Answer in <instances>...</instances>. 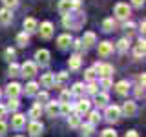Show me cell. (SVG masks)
<instances>
[{"label": "cell", "mask_w": 146, "mask_h": 137, "mask_svg": "<svg viewBox=\"0 0 146 137\" xmlns=\"http://www.w3.org/2000/svg\"><path fill=\"white\" fill-rule=\"evenodd\" d=\"M35 73H36V64H35V62H29V61H27V62H24V64L20 66V75H24V77H33Z\"/></svg>", "instance_id": "cell-1"}, {"label": "cell", "mask_w": 146, "mask_h": 137, "mask_svg": "<svg viewBox=\"0 0 146 137\" xmlns=\"http://www.w3.org/2000/svg\"><path fill=\"white\" fill-rule=\"evenodd\" d=\"M113 13H115L117 18H128V15H130V6H128V4L119 2L117 6H115V9H113Z\"/></svg>", "instance_id": "cell-2"}, {"label": "cell", "mask_w": 146, "mask_h": 137, "mask_svg": "<svg viewBox=\"0 0 146 137\" xmlns=\"http://www.w3.org/2000/svg\"><path fill=\"white\" fill-rule=\"evenodd\" d=\"M35 59H36V62H38L40 66H48V64H49V59H51V55H49L48 49H38V51L35 53Z\"/></svg>", "instance_id": "cell-3"}, {"label": "cell", "mask_w": 146, "mask_h": 137, "mask_svg": "<svg viewBox=\"0 0 146 137\" xmlns=\"http://www.w3.org/2000/svg\"><path fill=\"white\" fill-rule=\"evenodd\" d=\"M121 117V108L119 106H106V119L110 122H115Z\"/></svg>", "instance_id": "cell-4"}, {"label": "cell", "mask_w": 146, "mask_h": 137, "mask_svg": "<svg viewBox=\"0 0 146 137\" xmlns=\"http://www.w3.org/2000/svg\"><path fill=\"white\" fill-rule=\"evenodd\" d=\"M121 112L124 113L126 117H133V115H135V112H137V104L133 102V100H126V102L122 104Z\"/></svg>", "instance_id": "cell-5"}, {"label": "cell", "mask_w": 146, "mask_h": 137, "mask_svg": "<svg viewBox=\"0 0 146 137\" xmlns=\"http://www.w3.org/2000/svg\"><path fill=\"white\" fill-rule=\"evenodd\" d=\"M93 70L99 71L102 77H110V75L113 73V66H111V64H95Z\"/></svg>", "instance_id": "cell-6"}, {"label": "cell", "mask_w": 146, "mask_h": 137, "mask_svg": "<svg viewBox=\"0 0 146 137\" xmlns=\"http://www.w3.org/2000/svg\"><path fill=\"white\" fill-rule=\"evenodd\" d=\"M40 37H42V39H49V37L53 35V24L51 22H42V24H40Z\"/></svg>", "instance_id": "cell-7"}, {"label": "cell", "mask_w": 146, "mask_h": 137, "mask_svg": "<svg viewBox=\"0 0 146 137\" xmlns=\"http://www.w3.org/2000/svg\"><path fill=\"white\" fill-rule=\"evenodd\" d=\"M20 91H22V88H20V84H18V82H11V84L7 86L6 93L9 95V99H17L18 95H20Z\"/></svg>", "instance_id": "cell-8"}, {"label": "cell", "mask_w": 146, "mask_h": 137, "mask_svg": "<svg viewBox=\"0 0 146 137\" xmlns=\"http://www.w3.org/2000/svg\"><path fill=\"white\" fill-rule=\"evenodd\" d=\"M27 132H29L31 137H38L40 134H42V124H40L38 121H31L29 126H27Z\"/></svg>", "instance_id": "cell-9"}, {"label": "cell", "mask_w": 146, "mask_h": 137, "mask_svg": "<svg viewBox=\"0 0 146 137\" xmlns=\"http://www.w3.org/2000/svg\"><path fill=\"white\" fill-rule=\"evenodd\" d=\"M11 126L15 128V130H20V128L26 126V115H22V113H17V115H13L11 119Z\"/></svg>", "instance_id": "cell-10"}, {"label": "cell", "mask_w": 146, "mask_h": 137, "mask_svg": "<svg viewBox=\"0 0 146 137\" xmlns=\"http://www.w3.org/2000/svg\"><path fill=\"white\" fill-rule=\"evenodd\" d=\"M88 112H90V102L86 99L79 100V104H77V108H75V113L77 115H84V113H88Z\"/></svg>", "instance_id": "cell-11"}, {"label": "cell", "mask_w": 146, "mask_h": 137, "mask_svg": "<svg viewBox=\"0 0 146 137\" xmlns=\"http://www.w3.org/2000/svg\"><path fill=\"white\" fill-rule=\"evenodd\" d=\"M95 40H97V37H95V33H91V31H88V33H84V37H82V46H86V48H91V46L95 44Z\"/></svg>", "instance_id": "cell-12"}, {"label": "cell", "mask_w": 146, "mask_h": 137, "mask_svg": "<svg viewBox=\"0 0 146 137\" xmlns=\"http://www.w3.org/2000/svg\"><path fill=\"white\" fill-rule=\"evenodd\" d=\"M11 18H13L11 9H7V7H2V9H0V24H9V22H11Z\"/></svg>", "instance_id": "cell-13"}, {"label": "cell", "mask_w": 146, "mask_h": 137, "mask_svg": "<svg viewBox=\"0 0 146 137\" xmlns=\"http://www.w3.org/2000/svg\"><path fill=\"white\" fill-rule=\"evenodd\" d=\"M111 51H113V46L110 42H100L99 44V55L100 57H108Z\"/></svg>", "instance_id": "cell-14"}, {"label": "cell", "mask_w": 146, "mask_h": 137, "mask_svg": "<svg viewBox=\"0 0 146 137\" xmlns=\"http://www.w3.org/2000/svg\"><path fill=\"white\" fill-rule=\"evenodd\" d=\"M115 91H117L119 95H126L128 91H130V82H128V80L117 82V84H115Z\"/></svg>", "instance_id": "cell-15"}, {"label": "cell", "mask_w": 146, "mask_h": 137, "mask_svg": "<svg viewBox=\"0 0 146 137\" xmlns=\"http://www.w3.org/2000/svg\"><path fill=\"white\" fill-rule=\"evenodd\" d=\"M40 84L46 86V88H51V86L55 84V75L53 73H44L42 79H40Z\"/></svg>", "instance_id": "cell-16"}, {"label": "cell", "mask_w": 146, "mask_h": 137, "mask_svg": "<svg viewBox=\"0 0 146 137\" xmlns=\"http://www.w3.org/2000/svg\"><path fill=\"white\" fill-rule=\"evenodd\" d=\"M71 11V0H60L58 2V13L60 15H68Z\"/></svg>", "instance_id": "cell-17"}, {"label": "cell", "mask_w": 146, "mask_h": 137, "mask_svg": "<svg viewBox=\"0 0 146 137\" xmlns=\"http://www.w3.org/2000/svg\"><path fill=\"white\" fill-rule=\"evenodd\" d=\"M36 27H38V24H36L35 18H26V20H24V29H26V33L36 31Z\"/></svg>", "instance_id": "cell-18"}, {"label": "cell", "mask_w": 146, "mask_h": 137, "mask_svg": "<svg viewBox=\"0 0 146 137\" xmlns=\"http://www.w3.org/2000/svg\"><path fill=\"white\" fill-rule=\"evenodd\" d=\"M57 44H58V48H60V49L70 48V44H71V37H70V35H60V37H58V40H57Z\"/></svg>", "instance_id": "cell-19"}, {"label": "cell", "mask_w": 146, "mask_h": 137, "mask_svg": "<svg viewBox=\"0 0 146 137\" xmlns=\"http://www.w3.org/2000/svg\"><path fill=\"white\" fill-rule=\"evenodd\" d=\"M108 93H95V104H97L99 108H102V106H106L108 104Z\"/></svg>", "instance_id": "cell-20"}, {"label": "cell", "mask_w": 146, "mask_h": 137, "mask_svg": "<svg viewBox=\"0 0 146 137\" xmlns=\"http://www.w3.org/2000/svg\"><path fill=\"white\" fill-rule=\"evenodd\" d=\"M144 51H146V48H144V39H141L139 40V44L135 46V59H143L144 57Z\"/></svg>", "instance_id": "cell-21"}, {"label": "cell", "mask_w": 146, "mask_h": 137, "mask_svg": "<svg viewBox=\"0 0 146 137\" xmlns=\"http://www.w3.org/2000/svg\"><path fill=\"white\" fill-rule=\"evenodd\" d=\"M40 113H42V106H40L38 102L33 104V106H31V110H29V117L33 119V121H36V117H40Z\"/></svg>", "instance_id": "cell-22"}, {"label": "cell", "mask_w": 146, "mask_h": 137, "mask_svg": "<svg viewBox=\"0 0 146 137\" xmlns=\"http://www.w3.org/2000/svg\"><path fill=\"white\" fill-rule=\"evenodd\" d=\"M58 108H60V102H48V115L49 117L58 115Z\"/></svg>", "instance_id": "cell-23"}, {"label": "cell", "mask_w": 146, "mask_h": 137, "mask_svg": "<svg viewBox=\"0 0 146 137\" xmlns=\"http://www.w3.org/2000/svg\"><path fill=\"white\" fill-rule=\"evenodd\" d=\"M71 112H73V106L70 102H60V108H58V113L60 115H71Z\"/></svg>", "instance_id": "cell-24"}, {"label": "cell", "mask_w": 146, "mask_h": 137, "mask_svg": "<svg viewBox=\"0 0 146 137\" xmlns=\"http://www.w3.org/2000/svg\"><path fill=\"white\" fill-rule=\"evenodd\" d=\"M17 42H18V46H27V42H29V33H26V31L18 33V37H17Z\"/></svg>", "instance_id": "cell-25"}, {"label": "cell", "mask_w": 146, "mask_h": 137, "mask_svg": "<svg viewBox=\"0 0 146 137\" xmlns=\"http://www.w3.org/2000/svg\"><path fill=\"white\" fill-rule=\"evenodd\" d=\"M68 122H70L71 128L80 126V115H77V113H73V115H68Z\"/></svg>", "instance_id": "cell-26"}, {"label": "cell", "mask_w": 146, "mask_h": 137, "mask_svg": "<svg viewBox=\"0 0 146 137\" xmlns=\"http://www.w3.org/2000/svg\"><path fill=\"white\" fill-rule=\"evenodd\" d=\"M68 64H70V70H79V68H80V57H79V55H73Z\"/></svg>", "instance_id": "cell-27"}, {"label": "cell", "mask_w": 146, "mask_h": 137, "mask_svg": "<svg viewBox=\"0 0 146 137\" xmlns=\"http://www.w3.org/2000/svg\"><path fill=\"white\" fill-rule=\"evenodd\" d=\"M36 90H38V84H36V82H27L26 84V95H35Z\"/></svg>", "instance_id": "cell-28"}, {"label": "cell", "mask_w": 146, "mask_h": 137, "mask_svg": "<svg viewBox=\"0 0 146 137\" xmlns=\"http://www.w3.org/2000/svg\"><path fill=\"white\" fill-rule=\"evenodd\" d=\"M113 27H115V22H113V18H106V20L102 22V29L110 33V31H113Z\"/></svg>", "instance_id": "cell-29"}, {"label": "cell", "mask_w": 146, "mask_h": 137, "mask_svg": "<svg viewBox=\"0 0 146 137\" xmlns=\"http://www.w3.org/2000/svg\"><path fill=\"white\" fill-rule=\"evenodd\" d=\"M68 80V73H58L57 77H55V84L57 86H64Z\"/></svg>", "instance_id": "cell-30"}, {"label": "cell", "mask_w": 146, "mask_h": 137, "mask_svg": "<svg viewBox=\"0 0 146 137\" xmlns=\"http://www.w3.org/2000/svg\"><path fill=\"white\" fill-rule=\"evenodd\" d=\"M93 126H95V124H91V122L82 124V126H80V128H82V134H84V135H91V134H93Z\"/></svg>", "instance_id": "cell-31"}, {"label": "cell", "mask_w": 146, "mask_h": 137, "mask_svg": "<svg viewBox=\"0 0 146 137\" xmlns=\"http://www.w3.org/2000/svg\"><path fill=\"white\" fill-rule=\"evenodd\" d=\"M18 106H20V104H18V100H17V99H9V102H7L6 110H11V112H17V110H18Z\"/></svg>", "instance_id": "cell-32"}, {"label": "cell", "mask_w": 146, "mask_h": 137, "mask_svg": "<svg viewBox=\"0 0 146 137\" xmlns=\"http://www.w3.org/2000/svg\"><path fill=\"white\" fill-rule=\"evenodd\" d=\"M82 91H84V86H82V82H77V84H73L71 95H80Z\"/></svg>", "instance_id": "cell-33"}, {"label": "cell", "mask_w": 146, "mask_h": 137, "mask_svg": "<svg viewBox=\"0 0 146 137\" xmlns=\"http://www.w3.org/2000/svg\"><path fill=\"white\" fill-rule=\"evenodd\" d=\"M9 75H20V66L18 64H15V62H11V66H9Z\"/></svg>", "instance_id": "cell-34"}, {"label": "cell", "mask_w": 146, "mask_h": 137, "mask_svg": "<svg viewBox=\"0 0 146 137\" xmlns=\"http://www.w3.org/2000/svg\"><path fill=\"white\" fill-rule=\"evenodd\" d=\"M70 99H71V91H70V90H62V93H60V102H70Z\"/></svg>", "instance_id": "cell-35"}, {"label": "cell", "mask_w": 146, "mask_h": 137, "mask_svg": "<svg viewBox=\"0 0 146 137\" xmlns=\"http://www.w3.org/2000/svg\"><path fill=\"white\" fill-rule=\"evenodd\" d=\"M117 48H119V51H126L128 49V39H121L117 42Z\"/></svg>", "instance_id": "cell-36"}, {"label": "cell", "mask_w": 146, "mask_h": 137, "mask_svg": "<svg viewBox=\"0 0 146 137\" xmlns=\"http://www.w3.org/2000/svg\"><path fill=\"white\" fill-rule=\"evenodd\" d=\"M99 121H100L99 112H90V122H91V124H97Z\"/></svg>", "instance_id": "cell-37"}, {"label": "cell", "mask_w": 146, "mask_h": 137, "mask_svg": "<svg viewBox=\"0 0 146 137\" xmlns=\"http://www.w3.org/2000/svg\"><path fill=\"white\" fill-rule=\"evenodd\" d=\"M2 2H4V6H6L7 9H13V7L18 6V0H2Z\"/></svg>", "instance_id": "cell-38"}, {"label": "cell", "mask_w": 146, "mask_h": 137, "mask_svg": "<svg viewBox=\"0 0 146 137\" xmlns=\"http://www.w3.org/2000/svg\"><path fill=\"white\" fill-rule=\"evenodd\" d=\"M86 90H88V93H97V84H95L93 80H90V84L86 86Z\"/></svg>", "instance_id": "cell-39"}, {"label": "cell", "mask_w": 146, "mask_h": 137, "mask_svg": "<svg viewBox=\"0 0 146 137\" xmlns=\"http://www.w3.org/2000/svg\"><path fill=\"white\" fill-rule=\"evenodd\" d=\"M48 99H49V95L46 93V91H42V93H38V104H42V102H48Z\"/></svg>", "instance_id": "cell-40"}, {"label": "cell", "mask_w": 146, "mask_h": 137, "mask_svg": "<svg viewBox=\"0 0 146 137\" xmlns=\"http://www.w3.org/2000/svg\"><path fill=\"white\" fill-rule=\"evenodd\" d=\"M95 73H97V71H95L93 68H90V70L86 71V79H88V80H93L95 79Z\"/></svg>", "instance_id": "cell-41"}, {"label": "cell", "mask_w": 146, "mask_h": 137, "mask_svg": "<svg viewBox=\"0 0 146 137\" xmlns=\"http://www.w3.org/2000/svg\"><path fill=\"white\" fill-rule=\"evenodd\" d=\"M102 137H117V134L111 130V128H108V130H104V132H102Z\"/></svg>", "instance_id": "cell-42"}, {"label": "cell", "mask_w": 146, "mask_h": 137, "mask_svg": "<svg viewBox=\"0 0 146 137\" xmlns=\"http://www.w3.org/2000/svg\"><path fill=\"white\" fill-rule=\"evenodd\" d=\"M100 86H102V88H106V90H108V88H110V86H111V80H110V79H108V77H104V79H102V80H100Z\"/></svg>", "instance_id": "cell-43"}, {"label": "cell", "mask_w": 146, "mask_h": 137, "mask_svg": "<svg viewBox=\"0 0 146 137\" xmlns=\"http://www.w3.org/2000/svg\"><path fill=\"white\" fill-rule=\"evenodd\" d=\"M6 57L11 61V59L15 57V49H13V48H7V49H6Z\"/></svg>", "instance_id": "cell-44"}, {"label": "cell", "mask_w": 146, "mask_h": 137, "mask_svg": "<svg viewBox=\"0 0 146 137\" xmlns=\"http://www.w3.org/2000/svg\"><path fill=\"white\" fill-rule=\"evenodd\" d=\"M6 130H7V124L2 121V119H0V135H4V134H6Z\"/></svg>", "instance_id": "cell-45"}, {"label": "cell", "mask_w": 146, "mask_h": 137, "mask_svg": "<svg viewBox=\"0 0 146 137\" xmlns=\"http://www.w3.org/2000/svg\"><path fill=\"white\" fill-rule=\"evenodd\" d=\"M6 113H7L6 106H4V104H0V119H2V117H6Z\"/></svg>", "instance_id": "cell-46"}, {"label": "cell", "mask_w": 146, "mask_h": 137, "mask_svg": "<svg viewBox=\"0 0 146 137\" xmlns=\"http://www.w3.org/2000/svg\"><path fill=\"white\" fill-rule=\"evenodd\" d=\"M75 7V9H79L80 7V0H71V9Z\"/></svg>", "instance_id": "cell-47"}, {"label": "cell", "mask_w": 146, "mask_h": 137, "mask_svg": "<svg viewBox=\"0 0 146 137\" xmlns=\"http://www.w3.org/2000/svg\"><path fill=\"white\" fill-rule=\"evenodd\" d=\"M124 29L131 33V31H133V24H131V22H126V24H124Z\"/></svg>", "instance_id": "cell-48"}, {"label": "cell", "mask_w": 146, "mask_h": 137, "mask_svg": "<svg viewBox=\"0 0 146 137\" xmlns=\"http://www.w3.org/2000/svg\"><path fill=\"white\" fill-rule=\"evenodd\" d=\"M73 48H75V49H80L82 48V42H80V40H75V42H73Z\"/></svg>", "instance_id": "cell-49"}, {"label": "cell", "mask_w": 146, "mask_h": 137, "mask_svg": "<svg viewBox=\"0 0 146 137\" xmlns=\"http://www.w3.org/2000/svg\"><path fill=\"white\" fill-rule=\"evenodd\" d=\"M131 2H133V6H137V7H141L144 4V0H131Z\"/></svg>", "instance_id": "cell-50"}, {"label": "cell", "mask_w": 146, "mask_h": 137, "mask_svg": "<svg viewBox=\"0 0 146 137\" xmlns=\"http://www.w3.org/2000/svg\"><path fill=\"white\" fill-rule=\"evenodd\" d=\"M144 79H146V77H144V73H143V75H139V84L143 86V88H144Z\"/></svg>", "instance_id": "cell-51"}, {"label": "cell", "mask_w": 146, "mask_h": 137, "mask_svg": "<svg viewBox=\"0 0 146 137\" xmlns=\"http://www.w3.org/2000/svg\"><path fill=\"white\" fill-rule=\"evenodd\" d=\"M126 137H139V135H137V132L130 130V132H128V134H126Z\"/></svg>", "instance_id": "cell-52"}, {"label": "cell", "mask_w": 146, "mask_h": 137, "mask_svg": "<svg viewBox=\"0 0 146 137\" xmlns=\"http://www.w3.org/2000/svg\"><path fill=\"white\" fill-rule=\"evenodd\" d=\"M17 137H22V135H17Z\"/></svg>", "instance_id": "cell-53"}, {"label": "cell", "mask_w": 146, "mask_h": 137, "mask_svg": "<svg viewBox=\"0 0 146 137\" xmlns=\"http://www.w3.org/2000/svg\"><path fill=\"white\" fill-rule=\"evenodd\" d=\"M0 95H2V91H0Z\"/></svg>", "instance_id": "cell-54"}]
</instances>
